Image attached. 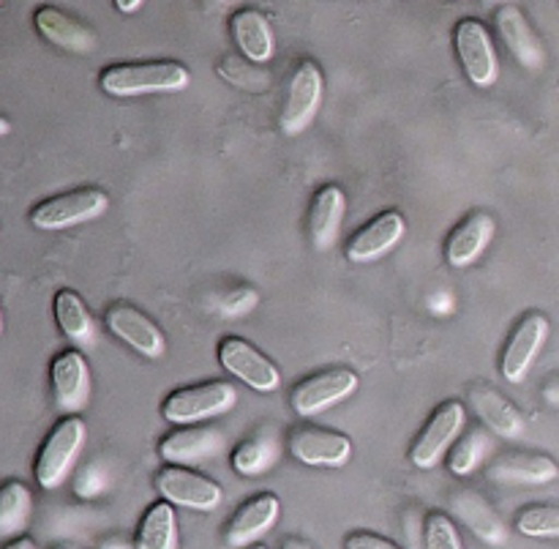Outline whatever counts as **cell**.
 Here are the masks:
<instances>
[{"label": "cell", "mask_w": 559, "mask_h": 549, "mask_svg": "<svg viewBox=\"0 0 559 549\" xmlns=\"http://www.w3.org/2000/svg\"><path fill=\"white\" fill-rule=\"evenodd\" d=\"M218 71H222V74L227 77L229 82H235V85H238V77H249V80L254 82L257 87H265L267 85V77L265 74H257V71L246 69V66L240 63L238 58H227L222 66H218Z\"/></svg>", "instance_id": "d6a6232c"}, {"label": "cell", "mask_w": 559, "mask_h": 549, "mask_svg": "<svg viewBox=\"0 0 559 549\" xmlns=\"http://www.w3.org/2000/svg\"><path fill=\"white\" fill-rule=\"evenodd\" d=\"M107 206L109 197L98 189L66 191V195L38 202L31 211V224L36 230H66L102 217Z\"/></svg>", "instance_id": "3957f363"}, {"label": "cell", "mask_w": 559, "mask_h": 549, "mask_svg": "<svg viewBox=\"0 0 559 549\" xmlns=\"http://www.w3.org/2000/svg\"><path fill=\"white\" fill-rule=\"evenodd\" d=\"M453 42H456V52L469 80L478 87H489L497 80V55L484 22L473 16L462 20L453 31Z\"/></svg>", "instance_id": "9c48e42d"}, {"label": "cell", "mask_w": 559, "mask_h": 549, "mask_svg": "<svg viewBox=\"0 0 559 549\" xmlns=\"http://www.w3.org/2000/svg\"><path fill=\"white\" fill-rule=\"evenodd\" d=\"M82 443H85V421L80 416H69L49 432L36 459V481L41 490H55L63 484Z\"/></svg>", "instance_id": "7a4b0ae2"}, {"label": "cell", "mask_w": 559, "mask_h": 549, "mask_svg": "<svg viewBox=\"0 0 559 549\" xmlns=\"http://www.w3.org/2000/svg\"><path fill=\"white\" fill-rule=\"evenodd\" d=\"M55 320H58L66 339L80 344V348H87V344H93V339H96L91 312H87V306L82 304V299L74 290H60V293L55 295Z\"/></svg>", "instance_id": "484cf974"}, {"label": "cell", "mask_w": 559, "mask_h": 549, "mask_svg": "<svg viewBox=\"0 0 559 549\" xmlns=\"http://www.w3.org/2000/svg\"><path fill=\"white\" fill-rule=\"evenodd\" d=\"M233 38L249 63H267L273 58L271 22L257 9H243L233 16Z\"/></svg>", "instance_id": "7402d4cb"}, {"label": "cell", "mask_w": 559, "mask_h": 549, "mask_svg": "<svg viewBox=\"0 0 559 549\" xmlns=\"http://www.w3.org/2000/svg\"><path fill=\"white\" fill-rule=\"evenodd\" d=\"M495 233V219L489 213H469L462 224L451 233L445 244V257L453 268H464L473 260H478L480 252L486 249V244L491 241Z\"/></svg>", "instance_id": "d6986e66"}, {"label": "cell", "mask_w": 559, "mask_h": 549, "mask_svg": "<svg viewBox=\"0 0 559 549\" xmlns=\"http://www.w3.org/2000/svg\"><path fill=\"white\" fill-rule=\"evenodd\" d=\"M489 476L506 484H546L559 476V465L546 454H502L491 463Z\"/></svg>", "instance_id": "ac0fdd59"}, {"label": "cell", "mask_w": 559, "mask_h": 549, "mask_svg": "<svg viewBox=\"0 0 559 549\" xmlns=\"http://www.w3.org/2000/svg\"><path fill=\"white\" fill-rule=\"evenodd\" d=\"M207 3H211V5H224V3H227V0H207Z\"/></svg>", "instance_id": "ab89813d"}, {"label": "cell", "mask_w": 559, "mask_h": 549, "mask_svg": "<svg viewBox=\"0 0 559 549\" xmlns=\"http://www.w3.org/2000/svg\"><path fill=\"white\" fill-rule=\"evenodd\" d=\"M278 498L276 495H257L246 501L229 519L224 539L229 547H251L265 530L273 528L278 517Z\"/></svg>", "instance_id": "9a60e30c"}, {"label": "cell", "mask_w": 559, "mask_h": 549, "mask_svg": "<svg viewBox=\"0 0 559 549\" xmlns=\"http://www.w3.org/2000/svg\"><path fill=\"white\" fill-rule=\"evenodd\" d=\"M142 3H145V0H115V9H118L120 14H134Z\"/></svg>", "instance_id": "d590c367"}, {"label": "cell", "mask_w": 559, "mask_h": 549, "mask_svg": "<svg viewBox=\"0 0 559 549\" xmlns=\"http://www.w3.org/2000/svg\"><path fill=\"white\" fill-rule=\"evenodd\" d=\"M222 448V435L213 430H180L162 441L158 454L169 465H191L207 459Z\"/></svg>", "instance_id": "d4e9b609"}, {"label": "cell", "mask_w": 559, "mask_h": 549, "mask_svg": "<svg viewBox=\"0 0 559 549\" xmlns=\"http://www.w3.org/2000/svg\"><path fill=\"white\" fill-rule=\"evenodd\" d=\"M347 549H399L393 541L382 539L374 534H353L347 539Z\"/></svg>", "instance_id": "836d02e7"}, {"label": "cell", "mask_w": 559, "mask_h": 549, "mask_svg": "<svg viewBox=\"0 0 559 549\" xmlns=\"http://www.w3.org/2000/svg\"><path fill=\"white\" fill-rule=\"evenodd\" d=\"M156 492L164 501L175 503V506L197 509V512H213L222 503V487L216 481L205 479L200 474H191L186 468H164L156 476Z\"/></svg>", "instance_id": "52a82bcc"}, {"label": "cell", "mask_w": 559, "mask_h": 549, "mask_svg": "<svg viewBox=\"0 0 559 549\" xmlns=\"http://www.w3.org/2000/svg\"><path fill=\"white\" fill-rule=\"evenodd\" d=\"M486 446H489V437H486V432L475 430L469 432V435H464L462 441L456 443V448L451 452V474L456 476H469L475 468H478L480 457H484Z\"/></svg>", "instance_id": "f1b7e54d"}, {"label": "cell", "mask_w": 559, "mask_h": 549, "mask_svg": "<svg viewBox=\"0 0 559 549\" xmlns=\"http://www.w3.org/2000/svg\"><path fill=\"white\" fill-rule=\"evenodd\" d=\"M497 31H500L506 47L511 49V55L524 69H538L544 63V44L535 36V31L530 27L522 9H516V5H502L497 11Z\"/></svg>", "instance_id": "e0dca14e"}, {"label": "cell", "mask_w": 559, "mask_h": 549, "mask_svg": "<svg viewBox=\"0 0 559 549\" xmlns=\"http://www.w3.org/2000/svg\"><path fill=\"white\" fill-rule=\"evenodd\" d=\"M246 549H267V547H262V545H251V547H246Z\"/></svg>", "instance_id": "b9f144b4"}, {"label": "cell", "mask_w": 559, "mask_h": 549, "mask_svg": "<svg viewBox=\"0 0 559 549\" xmlns=\"http://www.w3.org/2000/svg\"><path fill=\"white\" fill-rule=\"evenodd\" d=\"M426 547L429 549H462V539L456 534V525L445 514H431L426 519Z\"/></svg>", "instance_id": "1f68e13d"}, {"label": "cell", "mask_w": 559, "mask_h": 549, "mask_svg": "<svg viewBox=\"0 0 559 549\" xmlns=\"http://www.w3.org/2000/svg\"><path fill=\"white\" fill-rule=\"evenodd\" d=\"M0 3H3V0H0Z\"/></svg>", "instance_id": "ee69618b"}, {"label": "cell", "mask_w": 559, "mask_h": 549, "mask_svg": "<svg viewBox=\"0 0 559 549\" xmlns=\"http://www.w3.org/2000/svg\"><path fill=\"white\" fill-rule=\"evenodd\" d=\"M287 452L298 463L314 468H338L353 457V443L342 432L325 430H295L287 437Z\"/></svg>", "instance_id": "8fae6325"}, {"label": "cell", "mask_w": 559, "mask_h": 549, "mask_svg": "<svg viewBox=\"0 0 559 549\" xmlns=\"http://www.w3.org/2000/svg\"><path fill=\"white\" fill-rule=\"evenodd\" d=\"M271 465V448L262 437L240 443L233 454V468L243 476H260Z\"/></svg>", "instance_id": "4dcf8cb0"}, {"label": "cell", "mask_w": 559, "mask_h": 549, "mask_svg": "<svg viewBox=\"0 0 559 549\" xmlns=\"http://www.w3.org/2000/svg\"><path fill=\"white\" fill-rule=\"evenodd\" d=\"M469 405L475 408V413L484 419V424L489 430H495L500 437H519L524 432V419L513 402H508L500 392L489 386H473L469 388Z\"/></svg>", "instance_id": "ffe728a7"}, {"label": "cell", "mask_w": 559, "mask_h": 549, "mask_svg": "<svg viewBox=\"0 0 559 549\" xmlns=\"http://www.w3.org/2000/svg\"><path fill=\"white\" fill-rule=\"evenodd\" d=\"M218 364L235 375L238 381H243L246 386L254 388V392H276L282 375H278L276 366L265 359L257 348H251L246 339L227 337L218 344Z\"/></svg>", "instance_id": "ba28073f"}, {"label": "cell", "mask_w": 559, "mask_h": 549, "mask_svg": "<svg viewBox=\"0 0 559 549\" xmlns=\"http://www.w3.org/2000/svg\"><path fill=\"white\" fill-rule=\"evenodd\" d=\"M175 539H178V523H175L173 503H153L136 534V549H175Z\"/></svg>", "instance_id": "83f0119b"}, {"label": "cell", "mask_w": 559, "mask_h": 549, "mask_svg": "<svg viewBox=\"0 0 559 549\" xmlns=\"http://www.w3.org/2000/svg\"><path fill=\"white\" fill-rule=\"evenodd\" d=\"M3 549H36V545H33L31 539H14V541H9Z\"/></svg>", "instance_id": "8d00e7d4"}, {"label": "cell", "mask_w": 559, "mask_h": 549, "mask_svg": "<svg viewBox=\"0 0 559 549\" xmlns=\"http://www.w3.org/2000/svg\"><path fill=\"white\" fill-rule=\"evenodd\" d=\"M0 334H3V315H0Z\"/></svg>", "instance_id": "7bdbcfd3"}, {"label": "cell", "mask_w": 559, "mask_h": 549, "mask_svg": "<svg viewBox=\"0 0 559 549\" xmlns=\"http://www.w3.org/2000/svg\"><path fill=\"white\" fill-rule=\"evenodd\" d=\"M235 405V388L229 383H205V386L180 388L164 399V419L169 424H194V421L211 419V416L227 413Z\"/></svg>", "instance_id": "277c9868"}, {"label": "cell", "mask_w": 559, "mask_h": 549, "mask_svg": "<svg viewBox=\"0 0 559 549\" xmlns=\"http://www.w3.org/2000/svg\"><path fill=\"white\" fill-rule=\"evenodd\" d=\"M322 98V71L320 66L304 60V63L295 69L293 80H289L287 102L282 109V131L284 135H300L306 126L314 118L317 107H320Z\"/></svg>", "instance_id": "8992f818"}, {"label": "cell", "mask_w": 559, "mask_h": 549, "mask_svg": "<svg viewBox=\"0 0 559 549\" xmlns=\"http://www.w3.org/2000/svg\"><path fill=\"white\" fill-rule=\"evenodd\" d=\"M344 208H347V197L338 186H322L314 195L309 211V235L317 249H328L333 244L344 219Z\"/></svg>", "instance_id": "603a6c76"}, {"label": "cell", "mask_w": 559, "mask_h": 549, "mask_svg": "<svg viewBox=\"0 0 559 549\" xmlns=\"http://www.w3.org/2000/svg\"><path fill=\"white\" fill-rule=\"evenodd\" d=\"M58 549H80V547H74V545H60Z\"/></svg>", "instance_id": "60d3db41"}, {"label": "cell", "mask_w": 559, "mask_h": 549, "mask_svg": "<svg viewBox=\"0 0 559 549\" xmlns=\"http://www.w3.org/2000/svg\"><path fill=\"white\" fill-rule=\"evenodd\" d=\"M544 399L549 405H555V408H559V377H557V381H551L549 386L544 388Z\"/></svg>", "instance_id": "e575fe53"}, {"label": "cell", "mask_w": 559, "mask_h": 549, "mask_svg": "<svg viewBox=\"0 0 559 549\" xmlns=\"http://www.w3.org/2000/svg\"><path fill=\"white\" fill-rule=\"evenodd\" d=\"M453 512H456L459 519H462L480 541H486V545L497 547L506 541V525L500 523L495 509H491L478 492H456V498H453Z\"/></svg>", "instance_id": "cb8c5ba5"}, {"label": "cell", "mask_w": 559, "mask_h": 549, "mask_svg": "<svg viewBox=\"0 0 559 549\" xmlns=\"http://www.w3.org/2000/svg\"><path fill=\"white\" fill-rule=\"evenodd\" d=\"M464 427V408L459 402H445L435 416L429 419V424L424 427V432L415 441L413 452V465L420 470L435 468L442 459V454L451 448V443L456 441V435Z\"/></svg>", "instance_id": "30bf717a"}, {"label": "cell", "mask_w": 559, "mask_h": 549, "mask_svg": "<svg viewBox=\"0 0 559 549\" xmlns=\"http://www.w3.org/2000/svg\"><path fill=\"white\" fill-rule=\"evenodd\" d=\"M52 397L63 413L74 416L85 408L87 394H91V372L80 350H66L52 361Z\"/></svg>", "instance_id": "5bb4252c"}, {"label": "cell", "mask_w": 559, "mask_h": 549, "mask_svg": "<svg viewBox=\"0 0 559 549\" xmlns=\"http://www.w3.org/2000/svg\"><path fill=\"white\" fill-rule=\"evenodd\" d=\"M9 131H11V124L3 118V115H0V137H5V135H9Z\"/></svg>", "instance_id": "f35d334b"}, {"label": "cell", "mask_w": 559, "mask_h": 549, "mask_svg": "<svg viewBox=\"0 0 559 549\" xmlns=\"http://www.w3.org/2000/svg\"><path fill=\"white\" fill-rule=\"evenodd\" d=\"M404 235V217L399 211H385L366 224L360 233L347 244V260L353 262H371L380 260L388 249L399 244Z\"/></svg>", "instance_id": "2e32d148"}, {"label": "cell", "mask_w": 559, "mask_h": 549, "mask_svg": "<svg viewBox=\"0 0 559 549\" xmlns=\"http://www.w3.org/2000/svg\"><path fill=\"white\" fill-rule=\"evenodd\" d=\"M282 549H311V547L306 545L304 539H287V541H284Z\"/></svg>", "instance_id": "74e56055"}, {"label": "cell", "mask_w": 559, "mask_h": 549, "mask_svg": "<svg viewBox=\"0 0 559 549\" xmlns=\"http://www.w3.org/2000/svg\"><path fill=\"white\" fill-rule=\"evenodd\" d=\"M33 514V498L22 481L0 487V539H14L27 528Z\"/></svg>", "instance_id": "4316f807"}, {"label": "cell", "mask_w": 559, "mask_h": 549, "mask_svg": "<svg viewBox=\"0 0 559 549\" xmlns=\"http://www.w3.org/2000/svg\"><path fill=\"white\" fill-rule=\"evenodd\" d=\"M107 326L118 339H123L129 348L145 359H158L164 353V334L158 331L156 323L142 315L131 304H115L107 309Z\"/></svg>", "instance_id": "4fadbf2b"}, {"label": "cell", "mask_w": 559, "mask_h": 549, "mask_svg": "<svg viewBox=\"0 0 559 549\" xmlns=\"http://www.w3.org/2000/svg\"><path fill=\"white\" fill-rule=\"evenodd\" d=\"M36 27L49 44L60 49H69V52H91L93 49V33L55 5H41L36 11Z\"/></svg>", "instance_id": "44dd1931"}, {"label": "cell", "mask_w": 559, "mask_h": 549, "mask_svg": "<svg viewBox=\"0 0 559 549\" xmlns=\"http://www.w3.org/2000/svg\"><path fill=\"white\" fill-rule=\"evenodd\" d=\"M355 388H358V375L347 366H333V370L317 372V375L298 383V388L289 397V405L298 416H314L347 399Z\"/></svg>", "instance_id": "5b68a950"}, {"label": "cell", "mask_w": 559, "mask_h": 549, "mask_svg": "<svg viewBox=\"0 0 559 549\" xmlns=\"http://www.w3.org/2000/svg\"><path fill=\"white\" fill-rule=\"evenodd\" d=\"M546 337H549V320L540 312L524 317L516 326L513 337L508 339L506 353H502V375L511 383H522L527 375L530 364L538 355V350L544 348Z\"/></svg>", "instance_id": "7c38bea8"}, {"label": "cell", "mask_w": 559, "mask_h": 549, "mask_svg": "<svg viewBox=\"0 0 559 549\" xmlns=\"http://www.w3.org/2000/svg\"><path fill=\"white\" fill-rule=\"evenodd\" d=\"M516 528L533 539L559 536V506H530L519 514Z\"/></svg>", "instance_id": "f546056e"}, {"label": "cell", "mask_w": 559, "mask_h": 549, "mask_svg": "<svg viewBox=\"0 0 559 549\" xmlns=\"http://www.w3.org/2000/svg\"><path fill=\"white\" fill-rule=\"evenodd\" d=\"M191 74L175 60L153 63H115L102 71V91L109 96H142V93L180 91L189 85Z\"/></svg>", "instance_id": "6da1fadb"}]
</instances>
